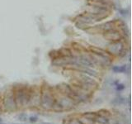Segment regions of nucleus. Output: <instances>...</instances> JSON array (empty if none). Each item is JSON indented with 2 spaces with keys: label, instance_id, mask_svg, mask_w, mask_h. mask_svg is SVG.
I'll use <instances>...</instances> for the list:
<instances>
[{
  "label": "nucleus",
  "instance_id": "13",
  "mask_svg": "<svg viewBox=\"0 0 132 124\" xmlns=\"http://www.w3.org/2000/svg\"><path fill=\"white\" fill-rule=\"evenodd\" d=\"M63 124H82L78 118H65L63 120Z\"/></svg>",
  "mask_w": 132,
  "mask_h": 124
},
{
  "label": "nucleus",
  "instance_id": "22",
  "mask_svg": "<svg viewBox=\"0 0 132 124\" xmlns=\"http://www.w3.org/2000/svg\"><path fill=\"white\" fill-rule=\"evenodd\" d=\"M0 124H3V123H2V122H0Z\"/></svg>",
  "mask_w": 132,
  "mask_h": 124
},
{
  "label": "nucleus",
  "instance_id": "11",
  "mask_svg": "<svg viewBox=\"0 0 132 124\" xmlns=\"http://www.w3.org/2000/svg\"><path fill=\"white\" fill-rule=\"evenodd\" d=\"M112 71L114 73H122V74H125L129 71V67L126 65H115L111 68Z\"/></svg>",
  "mask_w": 132,
  "mask_h": 124
},
{
  "label": "nucleus",
  "instance_id": "8",
  "mask_svg": "<svg viewBox=\"0 0 132 124\" xmlns=\"http://www.w3.org/2000/svg\"><path fill=\"white\" fill-rule=\"evenodd\" d=\"M78 72L88 75L89 76L92 77V78H97L98 77V73L92 68H88V67H78Z\"/></svg>",
  "mask_w": 132,
  "mask_h": 124
},
{
  "label": "nucleus",
  "instance_id": "14",
  "mask_svg": "<svg viewBox=\"0 0 132 124\" xmlns=\"http://www.w3.org/2000/svg\"><path fill=\"white\" fill-rule=\"evenodd\" d=\"M95 123L98 124H110V118H106V117L102 116H98L97 117V118L95 120Z\"/></svg>",
  "mask_w": 132,
  "mask_h": 124
},
{
  "label": "nucleus",
  "instance_id": "5",
  "mask_svg": "<svg viewBox=\"0 0 132 124\" xmlns=\"http://www.w3.org/2000/svg\"><path fill=\"white\" fill-rule=\"evenodd\" d=\"M56 99L59 102V103L61 104L62 108H63V110L64 111H71V110L74 109L76 105L78 104L73 99H71L70 97L69 96H66V95H62L59 97V98H57L56 97Z\"/></svg>",
  "mask_w": 132,
  "mask_h": 124
},
{
  "label": "nucleus",
  "instance_id": "18",
  "mask_svg": "<svg viewBox=\"0 0 132 124\" xmlns=\"http://www.w3.org/2000/svg\"><path fill=\"white\" fill-rule=\"evenodd\" d=\"M4 112V109H3V102L1 100V102H0V114H2Z\"/></svg>",
  "mask_w": 132,
  "mask_h": 124
},
{
  "label": "nucleus",
  "instance_id": "10",
  "mask_svg": "<svg viewBox=\"0 0 132 124\" xmlns=\"http://www.w3.org/2000/svg\"><path fill=\"white\" fill-rule=\"evenodd\" d=\"M81 116L84 117V118L87 120H88V121L95 123V120L97 117V112H85V113H82Z\"/></svg>",
  "mask_w": 132,
  "mask_h": 124
},
{
  "label": "nucleus",
  "instance_id": "12",
  "mask_svg": "<svg viewBox=\"0 0 132 124\" xmlns=\"http://www.w3.org/2000/svg\"><path fill=\"white\" fill-rule=\"evenodd\" d=\"M97 113L98 116H102V117H106V118H110L111 117V113L109 111L107 108H101L99 109L98 111H97Z\"/></svg>",
  "mask_w": 132,
  "mask_h": 124
},
{
  "label": "nucleus",
  "instance_id": "7",
  "mask_svg": "<svg viewBox=\"0 0 132 124\" xmlns=\"http://www.w3.org/2000/svg\"><path fill=\"white\" fill-rule=\"evenodd\" d=\"M105 38L108 39L109 41H113V42H118L121 38L120 33L117 31H114V30H108L107 32H106V34L104 35Z\"/></svg>",
  "mask_w": 132,
  "mask_h": 124
},
{
  "label": "nucleus",
  "instance_id": "15",
  "mask_svg": "<svg viewBox=\"0 0 132 124\" xmlns=\"http://www.w3.org/2000/svg\"><path fill=\"white\" fill-rule=\"evenodd\" d=\"M16 119L22 122H26L28 121V116L26 113H21L16 115Z\"/></svg>",
  "mask_w": 132,
  "mask_h": 124
},
{
  "label": "nucleus",
  "instance_id": "9",
  "mask_svg": "<svg viewBox=\"0 0 132 124\" xmlns=\"http://www.w3.org/2000/svg\"><path fill=\"white\" fill-rule=\"evenodd\" d=\"M123 51V45L119 42H115L113 44L110 46V52L116 53V54H121Z\"/></svg>",
  "mask_w": 132,
  "mask_h": 124
},
{
  "label": "nucleus",
  "instance_id": "1",
  "mask_svg": "<svg viewBox=\"0 0 132 124\" xmlns=\"http://www.w3.org/2000/svg\"><path fill=\"white\" fill-rule=\"evenodd\" d=\"M13 93L18 110L28 108L31 89L26 87H18V89L13 90Z\"/></svg>",
  "mask_w": 132,
  "mask_h": 124
},
{
  "label": "nucleus",
  "instance_id": "20",
  "mask_svg": "<svg viewBox=\"0 0 132 124\" xmlns=\"http://www.w3.org/2000/svg\"><path fill=\"white\" fill-rule=\"evenodd\" d=\"M0 122H3V119L0 118Z\"/></svg>",
  "mask_w": 132,
  "mask_h": 124
},
{
  "label": "nucleus",
  "instance_id": "17",
  "mask_svg": "<svg viewBox=\"0 0 132 124\" xmlns=\"http://www.w3.org/2000/svg\"><path fill=\"white\" fill-rule=\"evenodd\" d=\"M116 87V90L118 92H121V91H123V90L125 89V85H124V84H122V83H120L119 82L117 85L115 86Z\"/></svg>",
  "mask_w": 132,
  "mask_h": 124
},
{
  "label": "nucleus",
  "instance_id": "3",
  "mask_svg": "<svg viewBox=\"0 0 132 124\" xmlns=\"http://www.w3.org/2000/svg\"><path fill=\"white\" fill-rule=\"evenodd\" d=\"M3 106L4 112L7 113H13L18 111V107L16 104L15 98H14V93L13 90H8L3 94L2 98Z\"/></svg>",
  "mask_w": 132,
  "mask_h": 124
},
{
  "label": "nucleus",
  "instance_id": "16",
  "mask_svg": "<svg viewBox=\"0 0 132 124\" xmlns=\"http://www.w3.org/2000/svg\"><path fill=\"white\" fill-rule=\"evenodd\" d=\"M38 121H39L38 116H36V115H31V116L28 117V122H29L30 123L35 124V123L37 122Z\"/></svg>",
  "mask_w": 132,
  "mask_h": 124
},
{
  "label": "nucleus",
  "instance_id": "6",
  "mask_svg": "<svg viewBox=\"0 0 132 124\" xmlns=\"http://www.w3.org/2000/svg\"><path fill=\"white\" fill-rule=\"evenodd\" d=\"M127 102H128L129 106H130V96H129L128 99H126L125 97H123L121 95H118V96H117L116 98H114L113 99L111 100V104L115 106V107H117V106L126 104Z\"/></svg>",
  "mask_w": 132,
  "mask_h": 124
},
{
  "label": "nucleus",
  "instance_id": "19",
  "mask_svg": "<svg viewBox=\"0 0 132 124\" xmlns=\"http://www.w3.org/2000/svg\"><path fill=\"white\" fill-rule=\"evenodd\" d=\"M41 124H55V123H52L50 122H41Z\"/></svg>",
  "mask_w": 132,
  "mask_h": 124
},
{
  "label": "nucleus",
  "instance_id": "21",
  "mask_svg": "<svg viewBox=\"0 0 132 124\" xmlns=\"http://www.w3.org/2000/svg\"><path fill=\"white\" fill-rule=\"evenodd\" d=\"M113 124H121V123H119V122H116V123H113Z\"/></svg>",
  "mask_w": 132,
  "mask_h": 124
},
{
  "label": "nucleus",
  "instance_id": "2",
  "mask_svg": "<svg viewBox=\"0 0 132 124\" xmlns=\"http://www.w3.org/2000/svg\"><path fill=\"white\" fill-rule=\"evenodd\" d=\"M55 99L56 97L55 96L54 93L52 92V90L50 87L48 86L41 87V96L40 108L45 110V111H51L53 103H55Z\"/></svg>",
  "mask_w": 132,
  "mask_h": 124
},
{
  "label": "nucleus",
  "instance_id": "4",
  "mask_svg": "<svg viewBox=\"0 0 132 124\" xmlns=\"http://www.w3.org/2000/svg\"><path fill=\"white\" fill-rule=\"evenodd\" d=\"M41 88L34 89H31L28 108H40V104H41Z\"/></svg>",
  "mask_w": 132,
  "mask_h": 124
}]
</instances>
